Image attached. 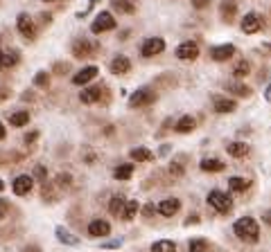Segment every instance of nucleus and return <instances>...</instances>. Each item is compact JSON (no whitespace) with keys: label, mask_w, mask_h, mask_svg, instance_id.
<instances>
[{"label":"nucleus","mask_w":271,"mask_h":252,"mask_svg":"<svg viewBox=\"0 0 271 252\" xmlns=\"http://www.w3.org/2000/svg\"><path fill=\"white\" fill-rule=\"evenodd\" d=\"M233 230H235V234L242 241H247V243H256L258 237H260V225H258L251 216H244V218H240V221H235Z\"/></svg>","instance_id":"1"},{"label":"nucleus","mask_w":271,"mask_h":252,"mask_svg":"<svg viewBox=\"0 0 271 252\" xmlns=\"http://www.w3.org/2000/svg\"><path fill=\"white\" fill-rule=\"evenodd\" d=\"M208 205L215 207L217 212L228 214L233 209V198L228 194H224V191H219V189H212L210 194H208Z\"/></svg>","instance_id":"2"},{"label":"nucleus","mask_w":271,"mask_h":252,"mask_svg":"<svg viewBox=\"0 0 271 252\" xmlns=\"http://www.w3.org/2000/svg\"><path fill=\"white\" fill-rule=\"evenodd\" d=\"M115 27V18L111 11H102V14L95 16L93 25H90V32L93 34H102V32H108V29Z\"/></svg>","instance_id":"3"},{"label":"nucleus","mask_w":271,"mask_h":252,"mask_svg":"<svg viewBox=\"0 0 271 252\" xmlns=\"http://www.w3.org/2000/svg\"><path fill=\"white\" fill-rule=\"evenodd\" d=\"M95 50H97V43H90V41L86 39H79L73 43V54L79 59H89L95 54Z\"/></svg>","instance_id":"4"},{"label":"nucleus","mask_w":271,"mask_h":252,"mask_svg":"<svg viewBox=\"0 0 271 252\" xmlns=\"http://www.w3.org/2000/svg\"><path fill=\"white\" fill-rule=\"evenodd\" d=\"M154 99H156L154 90H149V88H140V90H136L131 95L129 104H131V106H149V104H154Z\"/></svg>","instance_id":"5"},{"label":"nucleus","mask_w":271,"mask_h":252,"mask_svg":"<svg viewBox=\"0 0 271 252\" xmlns=\"http://www.w3.org/2000/svg\"><path fill=\"white\" fill-rule=\"evenodd\" d=\"M177 57L181 59V61H194V59L199 57V45L194 43V41H185V43L179 45Z\"/></svg>","instance_id":"6"},{"label":"nucleus","mask_w":271,"mask_h":252,"mask_svg":"<svg viewBox=\"0 0 271 252\" xmlns=\"http://www.w3.org/2000/svg\"><path fill=\"white\" fill-rule=\"evenodd\" d=\"M16 25H18V32L25 36V39H34L36 36V25L27 14H20L18 20H16Z\"/></svg>","instance_id":"7"},{"label":"nucleus","mask_w":271,"mask_h":252,"mask_svg":"<svg viewBox=\"0 0 271 252\" xmlns=\"http://www.w3.org/2000/svg\"><path fill=\"white\" fill-rule=\"evenodd\" d=\"M163 50H165V41L163 39H156V36H154V39H147L143 43V50H140V52H143V57H156V54H161Z\"/></svg>","instance_id":"8"},{"label":"nucleus","mask_w":271,"mask_h":252,"mask_svg":"<svg viewBox=\"0 0 271 252\" xmlns=\"http://www.w3.org/2000/svg\"><path fill=\"white\" fill-rule=\"evenodd\" d=\"M156 209L163 214V216H174V214L181 209V200H179V198H165V200L158 203Z\"/></svg>","instance_id":"9"},{"label":"nucleus","mask_w":271,"mask_h":252,"mask_svg":"<svg viewBox=\"0 0 271 252\" xmlns=\"http://www.w3.org/2000/svg\"><path fill=\"white\" fill-rule=\"evenodd\" d=\"M260 27H262V20H260V16L253 14V11L247 14L244 20H242V32H247V34H256Z\"/></svg>","instance_id":"10"},{"label":"nucleus","mask_w":271,"mask_h":252,"mask_svg":"<svg viewBox=\"0 0 271 252\" xmlns=\"http://www.w3.org/2000/svg\"><path fill=\"white\" fill-rule=\"evenodd\" d=\"M32 185H34V178H32V176H18V178L14 180V194H18V196L30 194Z\"/></svg>","instance_id":"11"},{"label":"nucleus","mask_w":271,"mask_h":252,"mask_svg":"<svg viewBox=\"0 0 271 252\" xmlns=\"http://www.w3.org/2000/svg\"><path fill=\"white\" fill-rule=\"evenodd\" d=\"M18 61H20V57H18L16 50H0V68L2 70L14 68Z\"/></svg>","instance_id":"12"},{"label":"nucleus","mask_w":271,"mask_h":252,"mask_svg":"<svg viewBox=\"0 0 271 252\" xmlns=\"http://www.w3.org/2000/svg\"><path fill=\"white\" fill-rule=\"evenodd\" d=\"M235 54V45L226 43V45H217V48L210 50V57L215 59V61H228V59Z\"/></svg>","instance_id":"13"},{"label":"nucleus","mask_w":271,"mask_h":252,"mask_svg":"<svg viewBox=\"0 0 271 252\" xmlns=\"http://www.w3.org/2000/svg\"><path fill=\"white\" fill-rule=\"evenodd\" d=\"M95 77H97V68H95V65H89V68L79 70V72L75 74V77H73V83H75V86H84V83L93 81Z\"/></svg>","instance_id":"14"},{"label":"nucleus","mask_w":271,"mask_h":252,"mask_svg":"<svg viewBox=\"0 0 271 252\" xmlns=\"http://www.w3.org/2000/svg\"><path fill=\"white\" fill-rule=\"evenodd\" d=\"M108 232H111V225H108L106 221H102V218L90 221V225H89V234H90V237H108Z\"/></svg>","instance_id":"15"},{"label":"nucleus","mask_w":271,"mask_h":252,"mask_svg":"<svg viewBox=\"0 0 271 252\" xmlns=\"http://www.w3.org/2000/svg\"><path fill=\"white\" fill-rule=\"evenodd\" d=\"M129 70H131V61H129L127 57H122V54H118V57L111 61V72L113 74H127Z\"/></svg>","instance_id":"16"},{"label":"nucleus","mask_w":271,"mask_h":252,"mask_svg":"<svg viewBox=\"0 0 271 252\" xmlns=\"http://www.w3.org/2000/svg\"><path fill=\"white\" fill-rule=\"evenodd\" d=\"M99 95H102L99 86H90L79 92V99H82V104H95V102H99Z\"/></svg>","instance_id":"17"},{"label":"nucleus","mask_w":271,"mask_h":252,"mask_svg":"<svg viewBox=\"0 0 271 252\" xmlns=\"http://www.w3.org/2000/svg\"><path fill=\"white\" fill-rule=\"evenodd\" d=\"M212 102H215V111L217 113H233L235 111V106H237L233 99H226V97H215Z\"/></svg>","instance_id":"18"},{"label":"nucleus","mask_w":271,"mask_h":252,"mask_svg":"<svg viewBox=\"0 0 271 252\" xmlns=\"http://www.w3.org/2000/svg\"><path fill=\"white\" fill-rule=\"evenodd\" d=\"M226 151L233 158H244V155L249 153V144H244V142H231V144L226 146Z\"/></svg>","instance_id":"19"},{"label":"nucleus","mask_w":271,"mask_h":252,"mask_svg":"<svg viewBox=\"0 0 271 252\" xmlns=\"http://www.w3.org/2000/svg\"><path fill=\"white\" fill-rule=\"evenodd\" d=\"M194 126H197V122H194V117H190V115H183L181 120L177 122V131H179V133H190V131H194Z\"/></svg>","instance_id":"20"},{"label":"nucleus","mask_w":271,"mask_h":252,"mask_svg":"<svg viewBox=\"0 0 271 252\" xmlns=\"http://www.w3.org/2000/svg\"><path fill=\"white\" fill-rule=\"evenodd\" d=\"M131 158L136 162H149L154 158V153L149 149H145V146H136V149H131Z\"/></svg>","instance_id":"21"},{"label":"nucleus","mask_w":271,"mask_h":252,"mask_svg":"<svg viewBox=\"0 0 271 252\" xmlns=\"http://www.w3.org/2000/svg\"><path fill=\"white\" fill-rule=\"evenodd\" d=\"M124 205H127V200H124L122 196H113V198H111V203H108V212L113 214V216H122Z\"/></svg>","instance_id":"22"},{"label":"nucleus","mask_w":271,"mask_h":252,"mask_svg":"<svg viewBox=\"0 0 271 252\" xmlns=\"http://www.w3.org/2000/svg\"><path fill=\"white\" fill-rule=\"evenodd\" d=\"M140 212V203L138 200H127V205H124V212H122V218L124 221H131L136 214Z\"/></svg>","instance_id":"23"},{"label":"nucleus","mask_w":271,"mask_h":252,"mask_svg":"<svg viewBox=\"0 0 271 252\" xmlns=\"http://www.w3.org/2000/svg\"><path fill=\"white\" fill-rule=\"evenodd\" d=\"M199 167H201L203 171H224V167L226 165H224L222 160H215V158H206V160H201V165Z\"/></svg>","instance_id":"24"},{"label":"nucleus","mask_w":271,"mask_h":252,"mask_svg":"<svg viewBox=\"0 0 271 252\" xmlns=\"http://www.w3.org/2000/svg\"><path fill=\"white\" fill-rule=\"evenodd\" d=\"M27 122H30V113L27 111H18V113H14V115H9L11 126H25Z\"/></svg>","instance_id":"25"},{"label":"nucleus","mask_w":271,"mask_h":252,"mask_svg":"<svg viewBox=\"0 0 271 252\" xmlns=\"http://www.w3.org/2000/svg\"><path fill=\"white\" fill-rule=\"evenodd\" d=\"M111 5L118 11H122V14H133V11H136V5H133L131 0H113Z\"/></svg>","instance_id":"26"},{"label":"nucleus","mask_w":271,"mask_h":252,"mask_svg":"<svg viewBox=\"0 0 271 252\" xmlns=\"http://www.w3.org/2000/svg\"><path fill=\"white\" fill-rule=\"evenodd\" d=\"M249 180L247 178H231L228 180V187H231V191H244V189H249Z\"/></svg>","instance_id":"27"},{"label":"nucleus","mask_w":271,"mask_h":252,"mask_svg":"<svg viewBox=\"0 0 271 252\" xmlns=\"http://www.w3.org/2000/svg\"><path fill=\"white\" fill-rule=\"evenodd\" d=\"M57 237H59V241L68 243V246H77V243H79V239L73 237V234H70L68 230H64V228H57Z\"/></svg>","instance_id":"28"},{"label":"nucleus","mask_w":271,"mask_h":252,"mask_svg":"<svg viewBox=\"0 0 271 252\" xmlns=\"http://www.w3.org/2000/svg\"><path fill=\"white\" fill-rule=\"evenodd\" d=\"M152 252H177V246L172 241H156L152 246Z\"/></svg>","instance_id":"29"},{"label":"nucleus","mask_w":271,"mask_h":252,"mask_svg":"<svg viewBox=\"0 0 271 252\" xmlns=\"http://www.w3.org/2000/svg\"><path fill=\"white\" fill-rule=\"evenodd\" d=\"M133 176V165H120L115 169V178L118 180H129Z\"/></svg>","instance_id":"30"},{"label":"nucleus","mask_w":271,"mask_h":252,"mask_svg":"<svg viewBox=\"0 0 271 252\" xmlns=\"http://www.w3.org/2000/svg\"><path fill=\"white\" fill-rule=\"evenodd\" d=\"M228 90H233L235 95H240V97H249V95H251V88L242 86V83H231V86H228Z\"/></svg>","instance_id":"31"},{"label":"nucleus","mask_w":271,"mask_h":252,"mask_svg":"<svg viewBox=\"0 0 271 252\" xmlns=\"http://www.w3.org/2000/svg\"><path fill=\"white\" fill-rule=\"evenodd\" d=\"M249 70H251V65H249V61H240L235 65V70H233V74L235 77H247L249 74Z\"/></svg>","instance_id":"32"},{"label":"nucleus","mask_w":271,"mask_h":252,"mask_svg":"<svg viewBox=\"0 0 271 252\" xmlns=\"http://www.w3.org/2000/svg\"><path fill=\"white\" fill-rule=\"evenodd\" d=\"M187 252H206V241H203V239H192Z\"/></svg>","instance_id":"33"},{"label":"nucleus","mask_w":271,"mask_h":252,"mask_svg":"<svg viewBox=\"0 0 271 252\" xmlns=\"http://www.w3.org/2000/svg\"><path fill=\"white\" fill-rule=\"evenodd\" d=\"M222 14H224V18H231V16L235 14V5H233L231 0H226V2L222 5Z\"/></svg>","instance_id":"34"},{"label":"nucleus","mask_w":271,"mask_h":252,"mask_svg":"<svg viewBox=\"0 0 271 252\" xmlns=\"http://www.w3.org/2000/svg\"><path fill=\"white\" fill-rule=\"evenodd\" d=\"M34 83H36L39 88H45V86H48V83H50L48 72H39V74H36V77H34Z\"/></svg>","instance_id":"35"},{"label":"nucleus","mask_w":271,"mask_h":252,"mask_svg":"<svg viewBox=\"0 0 271 252\" xmlns=\"http://www.w3.org/2000/svg\"><path fill=\"white\" fill-rule=\"evenodd\" d=\"M170 174L172 176H183V165L181 162H172V165H170Z\"/></svg>","instance_id":"36"},{"label":"nucleus","mask_w":271,"mask_h":252,"mask_svg":"<svg viewBox=\"0 0 271 252\" xmlns=\"http://www.w3.org/2000/svg\"><path fill=\"white\" fill-rule=\"evenodd\" d=\"M34 176H36V178L41 180V183H45V178H48V171H45L43 167L39 165V167H36V169H34Z\"/></svg>","instance_id":"37"},{"label":"nucleus","mask_w":271,"mask_h":252,"mask_svg":"<svg viewBox=\"0 0 271 252\" xmlns=\"http://www.w3.org/2000/svg\"><path fill=\"white\" fill-rule=\"evenodd\" d=\"M7 212H9V205H7V200L0 198V218H5Z\"/></svg>","instance_id":"38"},{"label":"nucleus","mask_w":271,"mask_h":252,"mask_svg":"<svg viewBox=\"0 0 271 252\" xmlns=\"http://www.w3.org/2000/svg\"><path fill=\"white\" fill-rule=\"evenodd\" d=\"M208 2H210V0H192V5L197 7V9H203V7H206Z\"/></svg>","instance_id":"39"},{"label":"nucleus","mask_w":271,"mask_h":252,"mask_svg":"<svg viewBox=\"0 0 271 252\" xmlns=\"http://www.w3.org/2000/svg\"><path fill=\"white\" fill-rule=\"evenodd\" d=\"M57 183H59V185H68L70 183V176L68 174H61L59 178H57Z\"/></svg>","instance_id":"40"},{"label":"nucleus","mask_w":271,"mask_h":252,"mask_svg":"<svg viewBox=\"0 0 271 252\" xmlns=\"http://www.w3.org/2000/svg\"><path fill=\"white\" fill-rule=\"evenodd\" d=\"M154 214V205H145V216H152Z\"/></svg>","instance_id":"41"},{"label":"nucleus","mask_w":271,"mask_h":252,"mask_svg":"<svg viewBox=\"0 0 271 252\" xmlns=\"http://www.w3.org/2000/svg\"><path fill=\"white\" fill-rule=\"evenodd\" d=\"M118 246H120V241H108L104 248H106V250H111V248H118Z\"/></svg>","instance_id":"42"},{"label":"nucleus","mask_w":271,"mask_h":252,"mask_svg":"<svg viewBox=\"0 0 271 252\" xmlns=\"http://www.w3.org/2000/svg\"><path fill=\"white\" fill-rule=\"evenodd\" d=\"M34 137H36V133H30V135H25V142H34Z\"/></svg>","instance_id":"43"},{"label":"nucleus","mask_w":271,"mask_h":252,"mask_svg":"<svg viewBox=\"0 0 271 252\" xmlns=\"http://www.w3.org/2000/svg\"><path fill=\"white\" fill-rule=\"evenodd\" d=\"M0 140H5V126L0 124Z\"/></svg>","instance_id":"44"},{"label":"nucleus","mask_w":271,"mask_h":252,"mask_svg":"<svg viewBox=\"0 0 271 252\" xmlns=\"http://www.w3.org/2000/svg\"><path fill=\"white\" fill-rule=\"evenodd\" d=\"M265 221L271 225V212H267V214H265Z\"/></svg>","instance_id":"45"},{"label":"nucleus","mask_w":271,"mask_h":252,"mask_svg":"<svg viewBox=\"0 0 271 252\" xmlns=\"http://www.w3.org/2000/svg\"><path fill=\"white\" fill-rule=\"evenodd\" d=\"M95 2H97V0H89V9H93V7H95Z\"/></svg>","instance_id":"46"},{"label":"nucleus","mask_w":271,"mask_h":252,"mask_svg":"<svg viewBox=\"0 0 271 252\" xmlns=\"http://www.w3.org/2000/svg\"><path fill=\"white\" fill-rule=\"evenodd\" d=\"M2 187H5V185H2V180H0V189H2Z\"/></svg>","instance_id":"47"},{"label":"nucleus","mask_w":271,"mask_h":252,"mask_svg":"<svg viewBox=\"0 0 271 252\" xmlns=\"http://www.w3.org/2000/svg\"><path fill=\"white\" fill-rule=\"evenodd\" d=\"M43 2H54V0H43Z\"/></svg>","instance_id":"48"},{"label":"nucleus","mask_w":271,"mask_h":252,"mask_svg":"<svg viewBox=\"0 0 271 252\" xmlns=\"http://www.w3.org/2000/svg\"><path fill=\"white\" fill-rule=\"evenodd\" d=\"M267 48H269V50H271V45H267Z\"/></svg>","instance_id":"49"}]
</instances>
